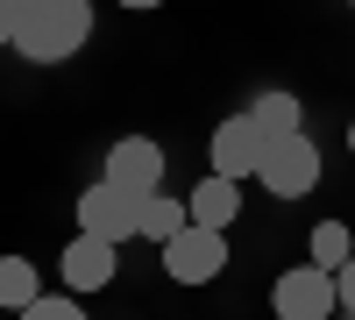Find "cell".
<instances>
[{"mask_svg": "<svg viewBox=\"0 0 355 320\" xmlns=\"http://www.w3.org/2000/svg\"><path fill=\"white\" fill-rule=\"evenodd\" d=\"M93 43V0H21L15 8V50L28 65H64Z\"/></svg>", "mask_w": 355, "mask_h": 320, "instance_id": "cell-1", "label": "cell"}, {"mask_svg": "<svg viewBox=\"0 0 355 320\" xmlns=\"http://www.w3.org/2000/svg\"><path fill=\"white\" fill-rule=\"evenodd\" d=\"M256 185L270 199H306L320 185V142L299 128V135H270V150L256 164Z\"/></svg>", "mask_w": 355, "mask_h": 320, "instance_id": "cell-2", "label": "cell"}, {"mask_svg": "<svg viewBox=\"0 0 355 320\" xmlns=\"http://www.w3.org/2000/svg\"><path fill=\"white\" fill-rule=\"evenodd\" d=\"M270 313H277V320H334V313H341L334 271H320V264H291V271L270 285Z\"/></svg>", "mask_w": 355, "mask_h": 320, "instance_id": "cell-3", "label": "cell"}, {"mask_svg": "<svg viewBox=\"0 0 355 320\" xmlns=\"http://www.w3.org/2000/svg\"><path fill=\"white\" fill-rule=\"evenodd\" d=\"M220 271H227V235H220V228L185 221L164 242V278H178V285H214Z\"/></svg>", "mask_w": 355, "mask_h": 320, "instance_id": "cell-4", "label": "cell"}, {"mask_svg": "<svg viewBox=\"0 0 355 320\" xmlns=\"http://www.w3.org/2000/svg\"><path fill=\"white\" fill-rule=\"evenodd\" d=\"M135 214H142V199L121 192V185H107V178H93V185L78 192V235H100L114 249L135 235Z\"/></svg>", "mask_w": 355, "mask_h": 320, "instance_id": "cell-5", "label": "cell"}, {"mask_svg": "<svg viewBox=\"0 0 355 320\" xmlns=\"http://www.w3.org/2000/svg\"><path fill=\"white\" fill-rule=\"evenodd\" d=\"M206 150H214V171L220 178H256V164H263V150H270V135H263V121L242 107V114H227V121L214 128V142H206Z\"/></svg>", "mask_w": 355, "mask_h": 320, "instance_id": "cell-6", "label": "cell"}, {"mask_svg": "<svg viewBox=\"0 0 355 320\" xmlns=\"http://www.w3.org/2000/svg\"><path fill=\"white\" fill-rule=\"evenodd\" d=\"M107 185H121V192H135V199H150V192H164V142L157 135H121L107 150V171H100Z\"/></svg>", "mask_w": 355, "mask_h": 320, "instance_id": "cell-7", "label": "cell"}, {"mask_svg": "<svg viewBox=\"0 0 355 320\" xmlns=\"http://www.w3.org/2000/svg\"><path fill=\"white\" fill-rule=\"evenodd\" d=\"M64 285H71V292H100V285H114V242L71 235L64 242Z\"/></svg>", "mask_w": 355, "mask_h": 320, "instance_id": "cell-8", "label": "cell"}, {"mask_svg": "<svg viewBox=\"0 0 355 320\" xmlns=\"http://www.w3.org/2000/svg\"><path fill=\"white\" fill-rule=\"evenodd\" d=\"M185 214L199 228H220V235H227V221H242V185L220 178V171H206V178L192 185V199H185Z\"/></svg>", "mask_w": 355, "mask_h": 320, "instance_id": "cell-9", "label": "cell"}, {"mask_svg": "<svg viewBox=\"0 0 355 320\" xmlns=\"http://www.w3.org/2000/svg\"><path fill=\"white\" fill-rule=\"evenodd\" d=\"M192 214H185V199H171V192H150V199H142V214H135V235H150L157 249L178 235V228H185Z\"/></svg>", "mask_w": 355, "mask_h": 320, "instance_id": "cell-10", "label": "cell"}, {"mask_svg": "<svg viewBox=\"0 0 355 320\" xmlns=\"http://www.w3.org/2000/svg\"><path fill=\"white\" fill-rule=\"evenodd\" d=\"M43 299V285H36V264L28 256H0V306L21 313V306H36Z\"/></svg>", "mask_w": 355, "mask_h": 320, "instance_id": "cell-11", "label": "cell"}, {"mask_svg": "<svg viewBox=\"0 0 355 320\" xmlns=\"http://www.w3.org/2000/svg\"><path fill=\"white\" fill-rule=\"evenodd\" d=\"M249 114L263 121V135H299V128H306V107H299V93H263Z\"/></svg>", "mask_w": 355, "mask_h": 320, "instance_id": "cell-12", "label": "cell"}, {"mask_svg": "<svg viewBox=\"0 0 355 320\" xmlns=\"http://www.w3.org/2000/svg\"><path fill=\"white\" fill-rule=\"evenodd\" d=\"M348 256H355V235H348L341 221H320V228H313V256H306V264H320V271H341Z\"/></svg>", "mask_w": 355, "mask_h": 320, "instance_id": "cell-13", "label": "cell"}, {"mask_svg": "<svg viewBox=\"0 0 355 320\" xmlns=\"http://www.w3.org/2000/svg\"><path fill=\"white\" fill-rule=\"evenodd\" d=\"M21 320H93L78 306V292H43L36 306H21Z\"/></svg>", "mask_w": 355, "mask_h": 320, "instance_id": "cell-14", "label": "cell"}, {"mask_svg": "<svg viewBox=\"0 0 355 320\" xmlns=\"http://www.w3.org/2000/svg\"><path fill=\"white\" fill-rule=\"evenodd\" d=\"M334 292H341V313H348V320H355V256H348V264H341V271H334Z\"/></svg>", "mask_w": 355, "mask_h": 320, "instance_id": "cell-15", "label": "cell"}, {"mask_svg": "<svg viewBox=\"0 0 355 320\" xmlns=\"http://www.w3.org/2000/svg\"><path fill=\"white\" fill-rule=\"evenodd\" d=\"M15 43V0H0V50Z\"/></svg>", "mask_w": 355, "mask_h": 320, "instance_id": "cell-16", "label": "cell"}, {"mask_svg": "<svg viewBox=\"0 0 355 320\" xmlns=\"http://www.w3.org/2000/svg\"><path fill=\"white\" fill-rule=\"evenodd\" d=\"M121 8H135V15H150V8H164V0H121Z\"/></svg>", "mask_w": 355, "mask_h": 320, "instance_id": "cell-17", "label": "cell"}, {"mask_svg": "<svg viewBox=\"0 0 355 320\" xmlns=\"http://www.w3.org/2000/svg\"><path fill=\"white\" fill-rule=\"evenodd\" d=\"M348 150H355V121H348Z\"/></svg>", "mask_w": 355, "mask_h": 320, "instance_id": "cell-18", "label": "cell"}, {"mask_svg": "<svg viewBox=\"0 0 355 320\" xmlns=\"http://www.w3.org/2000/svg\"><path fill=\"white\" fill-rule=\"evenodd\" d=\"M348 8H355V0H348Z\"/></svg>", "mask_w": 355, "mask_h": 320, "instance_id": "cell-19", "label": "cell"}]
</instances>
